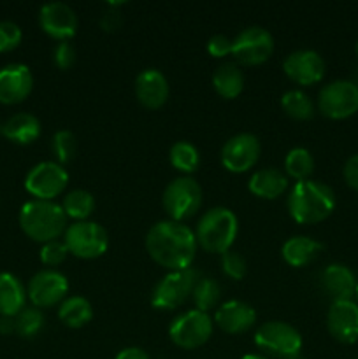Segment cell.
I'll return each mask as SVG.
<instances>
[{
  "label": "cell",
  "instance_id": "cell-50",
  "mask_svg": "<svg viewBox=\"0 0 358 359\" xmlns=\"http://www.w3.org/2000/svg\"><path fill=\"white\" fill-rule=\"evenodd\" d=\"M354 359H358V358H354Z\"/></svg>",
  "mask_w": 358,
  "mask_h": 359
},
{
  "label": "cell",
  "instance_id": "cell-37",
  "mask_svg": "<svg viewBox=\"0 0 358 359\" xmlns=\"http://www.w3.org/2000/svg\"><path fill=\"white\" fill-rule=\"evenodd\" d=\"M21 39H23V32L20 25L9 20L0 21V53L13 51L20 46Z\"/></svg>",
  "mask_w": 358,
  "mask_h": 359
},
{
  "label": "cell",
  "instance_id": "cell-23",
  "mask_svg": "<svg viewBox=\"0 0 358 359\" xmlns=\"http://www.w3.org/2000/svg\"><path fill=\"white\" fill-rule=\"evenodd\" d=\"M321 251V242L314 241V238L311 237H305V235H295V237H290L284 242L283 248H281L283 259L288 265L295 266V269H300V266H305L311 262H314Z\"/></svg>",
  "mask_w": 358,
  "mask_h": 359
},
{
  "label": "cell",
  "instance_id": "cell-26",
  "mask_svg": "<svg viewBox=\"0 0 358 359\" xmlns=\"http://www.w3.org/2000/svg\"><path fill=\"white\" fill-rule=\"evenodd\" d=\"M213 86L220 97L232 100L244 90V72L237 62H223L214 69Z\"/></svg>",
  "mask_w": 358,
  "mask_h": 359
},
{
  "label": "cell",
  "instance_id": "cell-47",
  "mask_svg": "<svg viewBox=\"0 0 358 359\" xmlns=\"http://www.w3.org/2000/svg\"><path fill=\"white\" fill-rule=\"evenodd\" d=\"M0 133H2V125H0Z\"/></svg>",
  "mask_w": 358,
  "mask_h": 359
},
{
  "label": "cell",
  "instance_id": "cell-2",
  "mask_svg": "<svg viewBox=\"0 0 358 359\" xmlns=\"http://www.w3.org/2000/svg\"><path fill=\"white\" fill-rule=\"evenodd\" d=\"M286 207L290 216L300 224L325 221L336 209V193L329 184L314 179L297 181L288 191Z\"/></svg>",
  "mask_w": 358,
  "mask_h": 359
},
{
  "label": "cell",
  "instance_id": "cell-22",
  "mask_svg": "<svg viewBox=\"0 0 358 359\" xmlns=\"http://www.w3.org/2000/svg\"><path fill=\"white\" fill-rule=\"evenodd\" d=\"M288 186H290L288 175L281 172L279 168L274 167L258 168V170L253 172L248 182L249 191L255 196H258V198L265 200H274L281 196L286 191Z\"/></svg>",
  "mask_w": 358,
  "mask_h": 359
},
{
  "label": "cell",
  "instance_id": "cell-9",
  "mask_svg": "<svg viewBox=\"0 0 358 359\" xmlns=\"http://www.w3.org/2000/svg\"><path fill=\"white\" fill-rule=\"evenodd\" d=\"M213 326L214 323L207 312L190 309L172 319L168 326V337L178 347L192 351L207 344L213 335Z\"/></svg>",
  "mask_w": 358,
  "mask_h": 359
},
{
  "label": "cell",
  "instance_id": "cell-35",
  "mask_svg": "<svg viewBox=\"0 0 358 359\" xmlns=\"http://www.w3.org/2000/svg\"><path fill=\"white\" fill-rule=\"evenodd\" d=\"M220 265L225 276L230 277V279L234 280L244 279L246 273H248V263H246L244 256H242L241 252L234 251V249H230V251L221 255Z\"/></svg>",
  "mask_w": 358,
  "mask_h": 359
},
{
  "label": "cell",
  "instance_id": "cell-43",
  "mask_svg": "<svg viewBox=\"0 0 358 359\" xmlns=\"http://www.w3.org/2000/svg\"><path fill=\"white\" fill-rule=\"evenodd\" d=\"M16 333V321L9 316H0V335H13Z\"/></svg>",
  "mask_w": 358,
  "mask_h": 359
},
{
  "label": "cell",
  "instance_id": "cell-38",
  "mask_svg": "<svg viewBox=\"0 0 358 359\" xmlns=\"http://www.w3.org/2000/svg\"><path fill=\"white\" fill-rule=\"evenodd\" d=\"M76 48H74L70 41H60L58 44L55 46V49H53V60H55V65L58 67V69H70V67L76 63Z\"/></svg>",
  "mask_w": 358,
  "mask_h": 359
},
{
  "label": "cell",
  "instance_id": "cell-10",
  "mask_svg": "<svg viewBox=\"0 0 358 359\" xmlns=\"http://www.w3.org/2000/svg\"><path fill=\"white\" fill-rule=\"evenodd\" d=\"M69 184V172L58 161H41L25 175V189L34 200H55Z\"/></svg>",
  "mask_w": 358,
  "mask_h": 359
},
{
  "label": "cell",
  "instance_id": "cell-13",
  "mask_svg": "<svg viewBox=\"0 0 358 359\" xmlns=\"http://www.w3.org/2000/svg\"><path fill=\"white\" fill-rule=\"evenodd\" d=\"M262 153V144L255 133L241 132L232 135L221 147V165L228 172L242 174L253 168Z\"/></svg>",
  "mask_w": 358,
  "mask_h": 359
},
{
  "label": "cell",
  "instance_id": "cell-5",
  "mask_svg": "<svg viewBox=\"0 0 358 359\" xmlns=\"http://www.w3.org/2000/svg\"><path fill=\"white\" fill-rule=\"evenodd\" d=\"M161 203L172 221L183 223L195 216L202 205V188L190 175L175 177L165 186Z\"/></svg>",
  "mask_w": 358,
  "mask_h": 359
},
{
  "label": "cell",
  "instance_id": "cell-18",
  "mask_svg": "<svg viewBox=\"0 0 358 359\" xmlns=\"http://www.w3.org/2000/svg\"><path fill=\"white\" fill-rule=\"evenodd\" d=\"M34 88V76L25 63H9L0 69V102L7 105L20 104Z\"/></svg>",
  "mask_w": 358,
  "mask_h": 359
},
{
  "label": "cell",
  "instance_id": "cell-6",
  "mask_svg": "<svg viewBox=\"0 0 358 359\" xmlns=\"http://www.w3.org/2000/svg\"><path fill=\"white\" fill-rule=\"evenodd\" d=\"M199 279L200 273L195 269L165 273L151 291V305L160 311H174L192 297Z\"/></svg>",
  "mask_w": 358,
  "mask_h": 359
},
{
  "label": "cell",
  "instance_id": "cell-29",
  "mask_svg": "<svg viewBox=\"0 0 358 359\" xmlns=\"http://www.w3.org/2000/svg\"><path fill=\"white\" fill-rule=\"evenodd\" d=\"M314 170V158L305 147H293L284 158V174L295 181H304Z\"/></svg>",
  "mask_w": 358,
  "mask_h": 359
},
{
  "label": "cell",
  "instance_id": "cell-41",
  "mask_svg": "<svg viewBox=\"0 0 358 359\" xmlns=\"http://www.w3.org/2000/svg\"><path fill=\"white\" fill-rule=\"evenodd\" d=\"M121 21H123V18L118 11H107V13L102 14L100 27L104 28L105 32H112V30H116V28H119Z\"/></svg>",
  "mask_w": 358,
  "mask_h": 359
},
{
  "label": "cell",
  "instance_id": "cell-20",
  "mask_svg": "<svg viewBox=\"0 0 358 359\" xmlns=\"http://www.w3.org/2000/svg\"><path fill=\"white\" fill-rule=\"evenodd\" d=\"M135 97L144 107L160 109L168 98V81L161 70L150 67L137 74L133 83Z\"/></svg>",
  "mask_w": 358,
  "mask_h": 359
},
{
  "label": "cell",
  "instance_id": "cell-32",
  "mask_svg": "<svg viewBox=\"0 0 358 359\" xmlns=\"http://www.w3.org/2000/svg\"><path fill=\"white\" fill-rule=\"evenodd\" d=\"M281 107L290 118L305 121L314 114V104L311 97L302 90H288L281 97Z\"/></svg>",
  "mask_w": 358,
  "mask_h": 359
},
{
  "label": "cell",
  "instance_id": "cell-39",
  "mask_svg": "<svg viewBox=\"0 0 358 359\" xmlns=\"http://www.w3.org/2000/svg\"><path fill=\"white\" fill-rule=\"evenodd\" d=\"M207 53L214 58H223V56L232 55V39L223 34H214L207 41Z\"/></svg>",
  "mask_w": 358,
  "mask_h": 359
},
{
  "label": "cell",
  "instance_id": "cell-7",
  "mask_svg": "<svg viewBox=\"0 0 358 359\" xmlns=\"http://www.w3.org/2000/svg\"><path fill=\"white\" fill-rule=\"evenodd\" d=\"M255 344L263 353L279 359L298 358L302 351V335L297 328L284 321H267L256 330Z\"/></svg>",
  "mask_w": 358,
  "mask_h": 359
},
{
  "label": "cell",
  "instance_id": "cell-42",
  "mask_svg": "<svg viewBox=\"0 0 358 359\" xmlns=\"http://www.w3.org/2000/svg\"><path fill=\"white\" fill-rule=\"evenodd\" d=\"M114 359H151L150 354L140 347H125L116 354Z\"/></svg>",
  "mask_w": 358,
  "mask_h": 359
},
{
  "label": "cell",
  "instance_id": "cell-16",
  "mask_svg": "<svg viewBox=\"0 0 358 359\" xmlns=\"http://www.w3.org/2000/svg\"><path fill=\"white\" fill-rule=\"evenodd\" d=\"M77 14L69 4L60 2H46L39 9V25L49 37L56 41H69L77 32Z\"/></svg>",
  "mask_w": 358,
  "mask_h": 359
},
{
  "label": "cell",
  "instance_id": "cell-8",
  "mask_svg": "<svg viewBox=\"0 0 358 359\" xmlns=\"http://www.w3.org/2000/svg\"><path fill=\"white\" fill-rule=\"evenodd\" d=\"M69 255L83 259H93L104 255L109 248V235L102 224L95 221H74L63 233Z\"/></svg>",
  "mask_w": 358,
  "mask_h": 359
},
{
  "label": "cell",
  "instance_id": "cell-36",
  "mask_svg": "<svg viewBox=\"0 0 358 359\" xmlns=\"http://www.w3.org/2000/svg\"><path fill=\"white\" fill-rule=\"evenodd\" d=\"M69 256V249H67L65 242L63 241H51L42 244L41 251H39V258L44 263L46 266H58Z\"/></svg>",
  "mask_w": 358,
  "mask_h": 359
},
{
  "label": "cell",
  "instance_id": "cell-17",
  "mask_svg": "<svg viewBox=\"0 0 358 359\" xmlns=\"http://www.w3.org/2000/svg\"><path fill=\"white\" fill-rule=\"evenodd\" d=\"M329 333L340 344H354L358 340V304L353 300L333 302L326 314Z\"/></svg>",
  "mask_w": 358,
  "mask_h": 359
},
{
  "label": "cell",
  "instance_id": "cell-19",
  "mask_svg": "<svg viewBox=\"0 0 358 359\" xmlns=\"http://www.w3.org/2000/svg\"><path fill=\"white\" fill-rule=\"evenodd\" d=\"M214 323L218 328L230 335H241L251 330L256 323V312L242 300L223 302L214 312Z\"/></svg>",
  "mask_w": 358,
  "mask_h": 359
},
{
  "label": "cell",
  "instance_id": "cell-31",
  "mask_svg": "<svg viewBox=\"0 0 358 359\" xmlns=\"http://www.w3.org/2000/svg\"><path fill=\"white\" fill-rule=\"evenodd\" d=\"M193 305L197 311H202L209 314L211 309L220 307L221 300V286L213 277H200L195 284V290L192 293Z\"/></svg>",
  "mask_w": 358,
  "mask_h": 359
},
{
  "label": "cell",
  "instance_id": "cell-45",
  "mask_svg": "<svg viewBox=\"0 0 358 359\" xmlns=\"http://www.w3.org/2000/svg\"><path fill=\"white\" fill-rule=\"evenodd\" d=\"M351 83H353V84H354V86H357V88H358V69H357V70H354V74H353V79H351Z\"/></svg>",
  "mask_w": 358,
  "mask_h": 359
},
{
  "label": "cell",
  "instance_id": "cell-24",
  "mask_svg": "<svg viewBox=\"0 0 358 359\" xmlns=\"http://www.w3.org/2000/svg\"><path fill=\"white\" fill-rule=\"evenodd\" d=\"M27 287L14 273L0 272V316H18L27 307Z\"/></svg>",
  "mask_w": 358,
  "mask_h": 359
},
{
  "label": "cell",
  "instance_id": "cell-33",
  "mask_svg": "<svg viewBox=\"0 0 358 359\" xmlns=\"http://www.w3.org/2000/svg\"><path fill=\"white\" fill-rule=\"evenodd\" d=\"M14 321H16L18 335L23 337V339H34L44 328L46 319L41 309L32 305V307H25L20 314L14 316Z\"/></svg>",
  "mask_w": 358,
  "mask_h": 359
},
{
  "label": "cell",
  "instance_id": "cell-44",
  "mask_svg": "<svg viewBox=\"0 0 358 359\" xmlns=\"http://www.w3.org/2000/svg\"><path fill=\"white\" fill-rule=\"evenodd\" d=\"M241 359H269V358L263 356V354H246V356H242Z\"/></svg>",
  "mask_w": 358,
  "mask_h": 359
},
{
  "label": "cell",
  "instance_id": "cell-15",
  "mask_svg": "<svg viewBox=\"0 0 358 359\" xmlns=\"http://www.w3.org/2000/svg\"><path fill=\"white\" fill-rule=\"evenodd\" d=\"M325 60L314 49H297L283 60V70L293 83L311 86L325 76Z\"/></svg>",
  "mask_w": 358,
  "mask_h": 359
},
{
  "label": "cell",
  "instance_id": "cell-30",
  "mask_svg": "<svg viewBox=\"0 0 358 359\" xmlns=\"http://www.w3.org/2000/svg\"><path fill=\"white\" fill-rule=\"evenodd\" d=\"M168 161L172 167L185 174H192L200 165V153L188 140H178L168 149Z\"/></svg>",
  "mask_w": 358,
  "mask_h": 359
},
{
  "label": "cell",
  "instance_id": "cell-14",
  "mask_svg": "<svg viewBox=\"0 0 358 359\" xmlns=\"http://www.w3.org/2000/svg\"><path fill=\"white\" fill-rule=\"evenodd\" d=\"M69 293V280L55 269L39 270L32 276L27 286V297L37 309H48L60 304Z\"/></svg>",
  "mask_w": 358,
  "mask_h": 359
},
{
  "label": "cell",
  "instance_id": "cell-46",
  "mask_svg": "<svg viewBox=\"0 0 358 359\" xmlns=\"http://www.w3.org/2000/svg\"><path fill=\"white\" fill-rule=\"evenodd\" d=\"M354 298H357V304H358V283H357V290H354Z\"/></svg>",
  "mask_w": 358,
  "mask_h": 359
},
{
  "label": "cell",
  "instance_id": "cell-40",
  "mask_svg": "<svg viewBox=\"0 0 358 359\" xmlns=\"http://www.w3.org/2000/svg\"><path fill=\"white\" fill-rule=\"evenodd\" d=\"M343 175L346 184L354 191H358V154L347 158L343 168Z\"/></svg>",
  "mask_w": 358,
  "mask_h": 359
},
{
  "label": "cell",
  "instance_id": "cell-49",
  "mask_svg": "<svg viewBox=\"0 0 358 359\" xmlns=\"http://www.w3.org/2000/svg\"><path fill=\"white\" fill-rule=\"evenodd\" d=\"M293 359H302V358H300V356H298V358H293Z\"/></svg>",
  "mask_w": 358,
  "mask_h": 359
},
{
  "label": "cell",
  "instance_id": "cell-25",
  "mask_svg": "<svg viewBox=\"0 0 358 359\" xmlns=\"http://www.w3.org/2000/svg\"><path fill=\"white\" fill-rule=\"evenodd\" d=\"M2 133L14 144H32L41 135V121L30 112H16L4 123Z\"/></svg>",
  "mask_w": 358,
  "mask_h": 359
},
{
  "label": "cell",
  "instance_id": "cell-48",
  "mask_svg": "<svg viewBox=\"0 0 358 359\" xmlns=\"http://www.w3.org/2000/svg\"><path fill=\"white\" fill-rule=\"evenodd\" d=\"M357 55H358V42H357Z\"/></svg>",
  "mask_w": 358,
  "mask_h": 359
},
{
  "label": "cell",
  "instance_id": "cell-34",
  "mask_svg": "<svg viewBox=\"0 0 358 359\" xmlns=\"http://www.w3.org/2000/svg\"><path fill=\"white\" fill-rule=\"evenodd\" d=\"M77 137L74 135V132L70 130L62 128L58 132H55V135L51 137V153L55 154L56 161L60 165L69 163L77 153Z\"/></svg>",
  "mask_w": 358,
  "mask_h": 359
},
{
  "label": "cell",
  "instance_id": "cell-11",
  "mask_svg": "<svg viewBox=\"0 0 358 359\" xmlns=\"http://www.w3.org/2000/svg\"><path fill=\"white\" fill-rule=\"evenodd\" d=\"M318 109L330 119H346L358 112V88L351 79L326 83L318 93Z\"/></svg>",
  "mask_w": 358,
  "mask_h": 359
},
{
  "label": "cell",
  "instance_id": "cell-27",
  "mask_svg": "<svg viewBox=\"0 0 358 359\" xmlns=\"http://www.w3.org/2000/svg\"><path fill=\"white\" fill-rule=\"evenodd\" d=\"M58 319L69 328H83L93 319V307L81 294L67 297L58 307Z\"/></svg>",
  "mask_w": 358,
  "mask_h": 359
},
{
  "label": "cell",
  "instance_id": "cell-21",
  "mask_svg": "<svg viewBox=\"0 0 358 359\" xmlns=\"http://www.w3.org/2000/svg\"><path fill=\"white\" fill-rule=\"evenodd\" d=\"M354 273L343 263H332L325 266L319 276V286L326 297L333 302L353 300L354 290H357Z\"/></svg>",
  "mask_w": 358,
  "mask_h": 359
},
{
  "label": "cell",
  "instance_id": "cell-28",
  "mask_svg": "<svg viewBox=\"0 0 358 359\" xmlns=\"http://www.w3.org/2000/svg\"><path fill=\"white\" fill-rule=\"evenodd\" d=\"M60 205L67 217H72L76 221H86L95 210V196L88 189H72L63 195Z\"/></svg>",
  "mask_w": 358,
  "mask_h": 359
},
{
  "label": "cell",
  "instance_id": "cell-3",
  "mask_svg": "<svg viewBox=\"0 0 358 359\" xmlns=\"http://www.w3.org/2000/svg\"><path fill=\"white\" fill-rule=\"evenodd\" d=\"M18 221L23 233L41 244L58 241L67 230V216L55 200H28L21 205Z\"/></svg>",
  "mask_w": 358,
  "mask_h": 359
},
{
  "label": "cell",
  "instance_id": "cell-1",
  "mask_svg": "<svg viewBox=\"0 0 358 359\" xmlns=\"http://www.w3.org/2000/svg\"><path fill=\"white\" fill-rule=\"evenodd\" d=\"M197 248L195 231L179 221H158L146 233L147 255L168 272L192 269Z\"/></svg>",
  "mask_w": 358,
  "mask_h": 359
},
{
  "label": "cell",
  "instance_id": "cell-12",
  "mask_svg": "<svg viewBox=\"0 0 358 359\" xmlns=\"http://www.w3.org/2000/svg\"><path fill=\"white\" fill-rule=\"evenodd\" d=\"M274 51V37L263 27H246L232 39V55L242 65H260Z\"/></svg>",
  "mask_w": 358,
  "mask_h": 359
},
{
  "label": "cell",
  "instance_id": "cell-4",
  "mask_svg": "<svg viewBox=\"0 0 358 359\" xmlns=\"http://www.w3.org/2000/svg\"><path fill=\"white\" fill-rule=\"evenodd\" d=\"M239 233V219L228 207H213L206 210L195 228L197 244L207 252L230 251Z\"/></svg>",
  "mask_w": 358,
  "mask_h": 359
}]
</instances>
